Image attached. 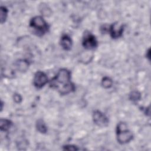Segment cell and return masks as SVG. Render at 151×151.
<instances>
[{"instance_id":"cell-1","label":"cell","mask_w":151,"mask_h":151,"mask_svg":"<svg viewBox=\"0 0 151 151\" xmlns=\"http://www.w3.org/2000/svg\"><path fill=\"white\" fill-rule=\"evenodd\" d=\"M71 79L70 71L67 68H61L50 81V86L61 95H66L75 90V86Z\"/></svg>"},{"instance_id":"cell-2","label":"cell","mask_w":151,"mask_h":151,"mask_svg":"<svg viewBox=\"0 0 151 151\" xmlns=\"http://www.w3.org/2000/svg\"><path fill=\"white\" fill-rule=\"evenodd\" d=\"M29 27L32 34L41 37L48 32L50 27L46 21L41 16H35L29 21Z\"/></svg>"},{"instance_id":"cell-3","label":"cell","mask_w":151,"mask_h":151,"mask_svg":"<svg viewBox=\"0 0 151 151\" xmlns=\"http://www.w3.org/2000/svg\"><path fill=\"white\" fill-rule=\"evenodd\" d=\"M116 137L117 142L121 145L129 143L133 139V133L129 130L126 123L120 122L117 124Z\"/></svg>"},{"instance_id":"cell-4","label":"cell","mask_w":151,"mask_h":151,"mask_svg":"<svg viewBox=\"0 0 151 151\" xmlns=\"http://www.w3.org/2000/svg\"><path fill=\"white\" fill-rule=\"evenodd\" d=\"M82 45L86 50H93L98 45V42L96 37L90 31H86L84 32L83 37Z\"/></svg>"},{"instance_id":"cell-5","label":"cell","mask_w":151,"mask_h":151,"mask_svg":"<svg viewBox=\"0 0 151 151\" xmlns=\"http://www.w3.org/2000/svg\"><path fill=\"white\" fill-rule=\"evenodd\" d=\"M124 28V25L123 24H119L117 22H115L108 27L107 31L112 38L117 39L122 36Z\"/></svg>"},{"instance_id":"cell-6","label":"cell","mask_w":151,"mask_h":151,"mask_svg":"<svg viewBox=\"0 0 151 151\" xmlns=\"http://www.w3.org/2000/svg\"><path fill=\"white\" fill-rule=\"evenodd\" d=\"M93 120L96 125L100 127L107 126L109 122L106 115L98 110L94 111L93 113Z\"/></svg>"},{"instance_id":"cell-7","label":"cell","mask_w":151,"mask_h":151,"mask_svg":"<svg viewBox=\"0 0 151 151\" xmlns=\"http://www.w3.org/2000/svg\"><path fill=\"white\" fill-rule=\"evenodd\" d=\"M48 83V77L45 73L41 71H38L34 74L33 84L38 89L41 88Z\"/></svg>"},{"instance_id":"cell-8","label":"cell","mask_w":151,"mask_h":151,"mask_svg":"<svg viewBox=\"0 0 151 151\" xmlns=\"http://www.w3.org/2000/svg\"><path fill=\"white\" fill-rule=\"evenodd\" d=\"M60 45L64 50H70L72 46V40L71 37L67 34L63 35L60 38Z\"/></svg>"},{"instance_id":"cell-9","label":"cell","mask_w":151,"mask_h":151,"mask_svg":"<svg viewBox=\"0 0 151 151\" xmlns=\"http://www.w3.org/2000/svg\"><path fill=\"white\" fill-rule=\"evenodd\" d=\"M15 65V67L19 71L24 72L28 70L29 65V63L27 60L21 59L16 61Z\"/></svg>"},{"instance_id":"cell-10","label":"cell","mask_w":151,"mask_h":151,"mask_svg":"<svg viewBox=\"0 0 151 151\" xmlns=\"http://www.w3.org/2000/svg\"><path fill=\"white\" fill-rule=\"evenodd\" d=\"M12 126V122L6 119H1L0 120V128L2 132H7Z\"/></svg>"},{"instance_id":"cell-11","label":"cell","mask_w":151,"mask_h":151,"mask_svg":"<svg viewBox=\"0 0 151 151\" xmlns=\"http://www.w3.org/2000/svg\"><path fill=\"white\" fill-rule=\"evenodd\" d=\"M37 130L41 133H46L47 132V127L42 119H38L36 122Z\"/></svg>"},{"instance_id":"cell-12","label":"cell","mask_w":151,"mask_h":151,"mask_svg":"<svg viewBox=\"0 0 151 151\" xmlns=\"http://www.w3.org/2000/svg\"><path fill=\"white\" fill-rule=\"evenodd\" d=\"M101 84L104 88H110L112 86L113 81L110 77H104L102 78Z\"/></svg>"},{"instance_id":"cell-13","label":"cell","mask_w":151,"mask_h":151,"mask_svg":"<svg viewBox=\"0 0 151 151\" xmlns=\"http://www.w3.org/2000/svg\"><path fill=\"white\" fill-rule=\"evenodd\" d=\"M129 98L131 101H132L133 102H136L140 100L141 94L137 91H133L129 94Z\"/></svg>"},{"instance_id":"cell-14","label":"cell","mask_w":151,"mask_h":151,"mask_svg":"<svg viewBox=\"0 0 151 151\" xmlns=\"http://www.w3.org/2000/svg\"><path fill=\"white\" fill-rule=\"evenodd\" d=\"M8 10L5 6H1V23L2 24L4 23L6 21L8 16Z\"/></svg>"},{"instance_id":"cell-15","label":"cell","mask_w":151,"mask_h":151,"mask_svg":"<svg viewBox=\"0 0 151 151\" xmlns=\"http://www.w3.org/2000/svg\"><path fill=\"white\" fill-rule=\"evenodd\" d=\"M63 150H78L80 149L77 147V146L73 145H67L63 146Z\"/></svg>"},{"instance_id":"cell-16","label":"cell","mask_w":151,"mask_h":151,"mask_svg":"<svg viewBox=\"0 0 151 151\" xmlns=\"http://www.w3.org/2000/svg\"><path fill=\"white\" fill-rule=\"evenodd\" d=\"M14 100L16 103H21V101H22V97H21V96H20V94L15 93V94L14 95Z\"/></svg>"}]
</instances>
